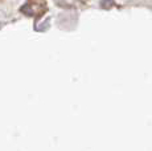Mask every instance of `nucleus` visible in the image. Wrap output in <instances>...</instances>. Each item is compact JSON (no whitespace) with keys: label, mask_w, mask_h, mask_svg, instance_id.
I'll use <instances>...</instances> for the list:
<instances>
[{"label":"nucleus","mask_w":152,"mask_h":151,"mask_svg":"<svg viewBox=\"0 0 152 151\" xmlns=\"http://www.w3.org/2000/svg\"><path fill=\"white\" fill-rule=\"evenodd\" d=\"M113 4H114V0H102L101 1V7L106 8V10H109V8L113 7Z\"/></svg>","instance_id":"nucleus-1"}]
</instances>
